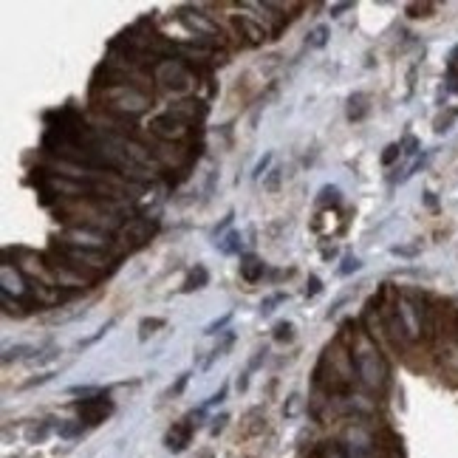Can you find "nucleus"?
I'll return each mask as SVG.
<instances>
[{"mask_svg": "<svg viewBox=\"0 0 458 458\" xmlns=\"http://www.w3.org/2000/svg\"><path fill=\"white\" fill-rule=\"evenodd\" d=\"M224 399H227V385H221V388H218V393H215V396L207 402V405H221Z\"/></svg>", "mask_w": 458, "mask_h": 458, "instance_id": "37998d69", "label": "nucleus"}, {"mask_svg": "<svg viewBox=\"0 0 458 458\" xmlns=\"http://www.w3.org/2000/svg\"><path fill=\"white\" fill-rule=\"evenodd\" d=\"M207 283H209V272H207V266H204V263H196V266L190 269V275H187V280H184L181 291H184V294H190V291L204 289Z\"/></svg>", "mask_w": 458, "mask_h": 458, "instance_id": "dca6fc26", "label": "nucleus"}, {"mask_svg": "<svg viewBox=\"0 0 458 458\" xmlns=\"http://www.w3.org/2000/svg\"><path fill=\"white\" fill-rule=\"evenodd\" d=\"M416 147H419V142H416L413 136H408V139H405V145H402V153H405V156H413V153H416Z\"/></svg>", "mask_w": 458, "mask_h": 458, "instance_id": "79ce46f5", "label": "nucleus"}, {"mask_svg": "<svg viewBox=\"0 0 458 458\" xmlns=\"http://www.w3.org/2000/svg\"><path fill=\"white\" fill-rule=\"evenodd\" d=\"M68 393H74V396H96V393H102L99 388H91V385H76V388H71Z\"/></svg>", "mask_w": 458, "mask_h": 458, "instance_id": "58836bf2", "label": "nucleus"}, {"mask_svg": "<svg viewBox=\"0 0 458 458\" xmlns=\"http://www.w3.org/2000/svg\"><path fill=\"white\" fill-rule=\"evenodd\" d=\"M165 326H167L165 317H145V320L139 322V340L145 342L150 334H156V329H165Z\"/></svg>", "mask_w": 458, "mask_h": 458, "instance_id": "412c9836", "label": "nucleus"}, {"mask_svg": "<svg viewBox=\"0 0 458 458\" xmlns=\"http://www.w3.org/2000/svg\"><path fill=\"white\" fill-rule=\"evenodd\" d=\"M232 218H235V212L229 209V212L224 215V218H221L218 224H215V227H212V232H209V235H212V244H215V240H218V235H221V232H224V229H227V227L232 224Z\"/></svg>", "mask_w": 458, "mask_h": 458, "instance_id": "f704fd0d", "label": "nucleus"}, {"mask_svg": "<svg viewBox=\"0 0 458 458\" xmlns=\"http://www.w3.org/2000/svg\"><path fill=\"white\" fill-rule=\"evenodd\" d=\"M391 252L399 255V258H416V255L421 252V247H419V244H416V247H402V244H396V247H391Z\"/></svg>", "mask_w": 458, "mask_h": 458, "instance_id": "c9c22d12", "label": "nucleus"}, {"mask_svg": "<svg viewBox=\"0 0 458 458\" xmlns=\"http://www.w3.org/2000/svg\"><path fill=\"white\" fill-rule=\"evenodd\" d=\"M48 269H51V278H54V283H57L60 289H74V291H79V289H88L91 286V280L79 272V269H74L71 263H65V260H48Z\"/></svg>", "mask_w": 458, "mask_h": 458, "instance_id": "9b49d317", "label": "nucleus"}, {"mask_svg": "<svg viewBox=\"0 0 458 458\" xmlns=\"http://www.w3.org/2000/svg\"><path fill=\"white\" fill-rule=\"evenodd\" d=\"M114 326H116V320H107V322H105V326H102V329H99V331H96V334H94V337H88V340H83V342H79V345H83V348H88V345H94V342H99V340H102V337H105V334H107V331H111V329H114Z\"/></svg>", "mask_w": 458, "mask_h": 458, "instance_id": "473e14b6", "label": "nucleus"}, {"mask_svg": "<svg viewBox=\"0 0 458 458\" xmlns=\"http://www.w3.org/2000/svg\"><path fill=\"white\" fill-rule=\"evenodd\" d=\"M153 83H158L165 91L184 94V91H190L196 85V74L187 63H181L176 57H165L153 68Z\"/></svg>", "mask_w": 458, "mask_h": 458, "instance_id": "39448f33", "label": "nucleus"}, {"mask_svg": "<svg viewBox=\"0 0 458 458\" xmlns=\"http://www.w3.org/2000/svg\"><path fill=\"white\" fill-rule=\"evenodd\" d=\"M424 204H427V207H436V198H433V193H424Z\"/></svg>", "mask_w": 458, "mask_h": 458, "instance_id": "de8ad7c7", "label": "nucleus"}, {"mask_svg": "<svg viewBox=\"0 0 458 458\" xmlns=\"http://www.w3.org/2000/svg\"><path fill=\"white\" fill-rule=\"evenodd\" d=\"M266 433V416L263 410H249L244 419H240V427H238V441H249V439H260Z\"/></svg>", "mask_w": 458, "mask_h": 458, "instance_id": "4468645a", "label": "nucleus"}, {"mask_svg": "<svg viewBox=\"0 0 458 458\" xmlns=\"http://www.w3.org/2000/svg\"><path fill=\"white\" fill-rule=\"evenodd\" d=\"M266 275V263L255 255V252H244L240 255V278L247 283H258Z\"/></svg>", "mask_w": 458, "mask_h": 458, "instance_id": "2eb2a0df", "label": "nucleus"}, {"mask_svg": "<svg viewBox=\"0 0 458 458\" xmlns=\"http://www.w3.org/2000/svg\"><path fill=\"white\" fill-rule=\"evenodd\" d=\"M399 156H402V145H388L385 153H382V167H391Z\"/></svg>", "mask_w": 458, "mask_h": 458, "instance_id": "72a5a7b5", "label": "nucleus"}, {"mask_svg": "<svg viewBox=\"0 0 458 458\" xmlns=\"http://www.w3.org/2000/svg\"><path fill=\"white\" fill-rule=\"evenodd\" d=\"M329 37H331V29H329L326 23H320V25H314V29L306 34V45L309 48H326Z\"/></svg>", "mask_w": 458, "mask_h": 458, "instance_id": "6ab92c4d", "label": "nucleus"}, {"mask_svg": "<svg viewBox=\"0 0 458 458\" xmlns=\"http://www.w3.org/2000/svg\"><path fill=\"white\" fill-rule=\"evenodd\" d=\"M286 300H289V294H286V291H275V294H269V298L260 303V314H263V317H269V314H272V311H275L280 303H286Z\"/></svg>", "mask_w": 458, "mask_h": 458, "instance_id": "393cba45", "label": "nucleus"}, {"mask_svg": "<svg viewBox=\"0 0 458 458\" xmlns=\"http://www.w3.org/2000/svg\"><path fill=\"white\" fill-rule=\"evenodd\" d=\"M74 410H76V416H79L83 424L96 427V424H102L107 416L114 413V402L107 399L105 393H96V396H88V399H79L74 405Z\"/></svg>", "mask_w": 458, "mask_h": 458, "instance_id": "1a4fd4ad", "label": "nucleus"}, {"mask_svg": "<svg viewBox=\"0 0 458 458\" xmlns=\"http://www.w3.org/2000/svg\"><path fill=\"white\" fill-rule=\"evenodd\" d=\"M153 232H156V224H150L147 218H127V221L119 227L116 240H119L122 249L133 252V249H142L147 240L153 238Z\"/></svg>", "mask_w": 458, "mask_h": 458, "instance_id": "0eeeda50", "label": "nucleus"}, {"mask_svg": "<svg viewBox=\"0 0 458 458\" xmlns=\"http://www.w3.org/2000/svg\"><path fill=\"white\" fill-rule=\"evenodd\" d=\"M227 421H229V416H218V419H215V424H212V436H218Z\"/></svg>", "mask_w": 458, "mask_h": 458, "instance_id": "a18cd8bd", "label": "nucleus"}, {"mask_svg": "<svg viewBox=\"0 0 458 458\" xmlns=\"http://www.w3.org/2000/svg\"><path fill=\"white\" fill-rule=\"evenodd\" d=\"M396 311L405 329L408 342H419L430 331V309L427 300L416 291H396Z\"/></svg>", "mask_w": 458, "mask_h": 458, "instance_id": "7ed1b4c3", "label": "nucleus"}, {"mask_svg": "<svg viewBox=\"0 0 458 458\" xmlns=\"http://www.w3.org/2000/svg\"><path fill=\"white\" fill-rule=\"evenodd\" d=\"M147 130H150V136H156L158 142H167V145H178V142H184L187 136H190V125L178 122V119L170 116L167 111L158 114V116H153L150 125H147Z\"/></svg>", "mask_w": 458, "mask_h": 458, "instance_id": "6e6552de", "label": "nucleus"}, {"mask_svg": "<svg viewBox=\"0 0 458 458\" xmlns=\"http://www.w3.org/2000/svg\"><path fill=\"white\" fill-rule=\"evenodd\" d=\"M272 158H275V153H272V150L263 153V158H258V165H255V170H252V178H255V181H260V178L266 176L269 165H272Z\"/></svg>", "mask_w": 458, "mask_h": 458, "instance_id": "2f4dec72", "label": "nucleus"}, {"mask_svg": "<svg viewBox=\"0 0 458 458\" xmlns=\"http://www.w3.org/2000/svg\"><path fill=\"white\" fill-rule=\"evenodd\" d=\"M342 201V193H340V187H334V184H326L320 190V196H317V204H322V207H337Z\"/></svg>", "mask_w": 458, "mask_h": 458, "instance_id": "4be33fe9", "label": "nucleus"}, {"mask_svg": "<svg viewBox=\"0 0 458 458\" xmlns=\"http://www.w3.org/2000/svg\"><path fill=\"white\" fill-rule=\"evenodd\" d=\"M320 291H322V280H320L317 275H311V278H309V286H306L303 294H306V298H317Z\"/></svg>", "mask_w": 458, "mask_h": 458, "instance_id": "4c0bfd02", "label": "nucleus"}, {"mask_svg": "<svg viewBox=\"0 0 458 458\" xmlns=\"http://www.w3.org/2000/svg\"><path fill=\"white\" fill-rule=\"evenodd\" d=\"M348 348H351V365H354L357 382L368 391H376V393L385 391L391 368L379 351V345L373 342V337L368 331H354V342Z\"/></svg>", "mask_w": 458, "mask_h": 458, "instance_id": "f257e3e1", "label": "nucleus"}, {"mask_svg": "<svg viewBox=\"0 0 458 458\" xmlns=\"http://www.w3.org/2000/svg\"><path fill=\"white\" fill-rule=\"evenodd\" d=\"M0 300H3V311L6 314H14V317H25V314H29V311H25V306H20L17 300H12L9 294H3V291H0Z\"/></svg>", "mask_w": 458, "mask_h": 458, "instance_id": "7c9ffc66", "label": "nucleus"}, {"mask_svg": "<svg viewBox=\"0 0 458 458\" xmlns=\"http://www.w3.org/2000/svg\"><path fill=\"white\" fill-rule=\"evenodd\" d=\"M201 416V410L198 413H190V416H184V419H178V421H173V427L167 430V436H165V447L170 450V452H184L187 450V444H190V439H193V433H196V419Z\"/></svg>", "mask_w": 458, "mask_h": 458, "instance_id": "9d476101", "label": "nucleus"}, {"mask_svg": "<svg viewBox=\"0 0 458 458\" xmlns=\"http://www.w3.org/2000/svg\"><path fill=\"white\" fill-rule=\"evenodd\" d=\"M345 303H348V298H340V300H337V303H334V306L326 311V317H329V320H331V317H337V314H340V309H342Z\"/></svg>", "mask_w": 458, "mask_h": 458, "instance_id": "c03bdc74", "label": "nucleus"}, {"mask_svg": "<svg viewBox=\"0 0 458 458\" xmlns=\"http://www.w3.org/2000/svg\"><path fill=\"white\" fill-rule=\"evenodd\" d=\"M34 348L32 345H14V348H3V365L14 362V360H23V357H32Z\"/></svg>", "mask_w": 458, "mask_h": 458, "instance_id": "b1692460", "label": "nucleus"}, {"mask_svg": "<svg viewBox=\"0 0 458 458\" xmlns=\"http://www.w3.org/2000/svg\"><path fill=\"white\" fill-rule=\"evenodd\" d=\"M354 9V3H334L329 12H331V17H342L345 12H351Z\"/></svg>", "mask_w": 458, "mask_h": 458, "instance_id": "a19ab883", "label": "nucleus"}, {"mask_svg": "<svg viewBox=\"0 0 458 458\" xmlns=\"http://www.w3.org/2000/svg\"><path fill=\"white\" fill-rule=\"evenodd\" d=\"M215 249H218L221 255H240V249H244V238H240V232L229 229L224 238L215 240Z\"/></svg>", "mask_w": 458, "mask_h": 458, "instance_id": "f3484780", "label": "nucleus"}, {"mask_svg": "<svg viewBox=\"0 0 458 458\" xmlns=\"http://www.w3.org/2000/svg\"><path fill=\"white\" fill-rule=\"evenodd\" d=\"M232 314H235V311H227L224 317H218V320H212V322H209V326L204 329V337H215V334H224V329H227V326H229V322H232Z\"/></svg>", "mask_w": 458, "mask_h": 458, "instance_id": "bb28decb", "label": "nucleus"}, {"mask_svg": "<svg viewBox=\"0 0 458 458\" xmlns=\"http://www.w3.org/2000/svg\"><path fill=\"white\" fill-rule=\"evenodd\" d=\"M455 116H458V111L452 107V111H444L441 116H436V122H433V127H436V133H447L450 127H452V122H455Z\"/></svg>", "mask_w": 458, "mask_h": 458, "instance_id": "c756f323", "label": "nucleus"}, {"mask_svg": "<svg viewBox=\"0 0 458 458\" xmlns=\"http://www.w3.org/2000/svg\"><path fill=\"white\" fill-rule=\"evenodd\" d=\"M187 382H190V371H184V373L178 376V379H176V385H173L167 393H170V396H181V393H184V388H187Z\"/></svg>", "mask_w": 458, "mask_h": 458, "instance_id": "e433bc0d", "label": "nucleus"}, {"mask_svg": "<svg viewBox=\"0 0 458 458\" xmlns=\"http://www.w3.org/2000/svg\"><path fill=\"white\" fill-rule=\"evenodd\" d=\"M167 114L176 116L178 122H184V125L193 127V125H201V122L207 119L209 105L201 102V99H181V102H173V105L167 107Z\"/></svg>", "mask_w": 458, "mask_h": 458, "instance_id": "f8f14e48", "label": "nucleus"}, {"mask_svg": "<svg viewBox=\"0 0 458 458\" xmlns=\"http://www.w3.org/2000/svg\"><path fill=\"white\" fill-rule=\"evenodd\" d=\"M405 12H408V17H413V20H419V17H430V14L436 12V3H408Z\"/></svg>", "mask_w": 458, "mask_h": 458, "instance_id": "cd10ccee", "label": "nucleus"}, {"mask_svg": "<svg viewBox=\"0 0 458 458\" xmlns=\"http://www.w3.org/2000/svg\"><path fill=\"white\" fill-rule=\"evenodd\" d=\"M272 337H275V342H291V340H294V322H289V320L275 322Z\"/></svg>", "mask_w": 458, "mask_h": 458, "instance_id": "5701e85b", "label": "nucleus"}, {"mask_svg": "<svg viewBox=\"0 0 458 458\" xmlns=\"http://www.w3.org/2000/svg\"><path fill=\"white\" fill-rule=\"evenodd\" d=\"M247 388H249V371L238 376V391H247Z\"/></svg>", "mask_w": 458, "mask_h": 458, "instance_id": "49530a36", "label": "nucleus"}, {"mask_svg": "<svg viewBox=\"0 0 458 458\" xmlns=\"http://www.w3.org/2000/svg\"><path fill=\"white\" fill-rule=\"evenodd\" d=\"M107 238H111L107 232H99L94 227H85V224H71L60 235L63 244H71V247H79V249H96V252H105Z\"/></svg>", "mask_w": 458, "mask_h": 458, "instance_id": "423d86ee", "label": "nucleus"}, {"mask_svg": "<svg viewBox=\"0 0 458 458\" xmlns=\"http://www.w3.org/2000/svg\"><path fill=\"white\" fill-rule=\"evenodd\" d=\"M232 25H235V32H238V37H244V45H260L266 37H269V32H266V25H260L258 20H252V17H240V14H235L232 17Z\"/></svg>", "mask_w": 458, "mask_h": 458, "instance_id": "ddd939ff", "label": "nucleus"}, {"mask_svg": "<svg viewBox=\"0 0 458 458\" xmlns=\"http://www.w3.org/2000/svg\"><path fill=\"white\" fill-rule=\"evenodd\" d=\"M371 111V105H368V94H354L351 99H348V119L351 122H362Z\"/></svg>", "mask_w": 458, "mask_h": 458, "instance_id": "a211bd4d", "label": "nucleus"}, {"mask_svg": "<svg viewBox=\"0 0 458 458\" xmlns=\"http://www.w3.org/2000/svg\"><path fill=\"white\" fill-rule=\"evenodd\" d=\"M96 88H99V99L105 102V111H111L122 122L145 114L150 107V102H153V94L136 88V85L116 83V85H96Z\"/></svg>", "mask_w": 458, "mask_h": 458, "instance_id": "f03ea898", "label": "nucleus"}, {"mask_svg": "<svg viewBox=\"0 0 458 458\" xmlns=\"http://www.w3.org/2000/svg\"><path fill=\"white\" fill-rule=\"evenodd\" d=\"M266 354H269V348H266V345H263V348H258V351H255V357H252V362H249V371L260 368V362L266 360Z\"/></svg>", "mask_w": 458, "mask_h": 458, "instance_id": "ea45409f", "label": "nucleus"}, {"mask_svg": "<svg viewBox=\"0 0 458 458\" xmlns=\"http://www.w3.org/2000/svg\"><path fill=\"white\" fill-rule=\"evenodd\" d=\"M232 342H235V331H227V334L218 340V345H215L212 351H209V360L204 362V368H212V362L218 360V357H224V354L229 351V348H232Z\"/></svg>", "mask_w": 458, "mask_h": 458, "instance_id": "aec40b11", "label": "nucleus"}, {"mask_svg": "<svg viewBox=\"0 0 458 458\" xmlns=\"http://www.w3.org/2000/svg\"><path fill=\"white\" fill-rule=\"evenodd\" d=\"M280 178H283V167L269 170V173H266V178H263V190H266V193H275L278 187H280Z\"/></svg>", "mask_w": 458, "mask_h": 458, "instance_id": "c85d7f7f", "label": "nucleus"}, {"mask_svg": "<svg viewBox=\"0 0 458 458\" xmlns=\"http://www.w3.org/2000/svg\"><path fill=\"white\" fill-rule=\"evenodd\" d=\"M54 249H57V255H60V260H65V263H71L74 269H79L91 283L94 280H99L107 269L114 266V260L107 258L105 252H96V249H79V247H71V244H63V240H57L54 244Z\"/></svg>", "mask_w": 458, "mask_h": 458, "instance_id": "20e7f679", "label": "nucleus"}, {"mask_svg": "<svg viewBox=\"0 0 458 458\" xmlns=\"http://www.w3.org/2000/svg\"><path fill=\"white\" fill-rule=\"evenodd\" d=\"M360 269H362V260L357 255H348V258H342V266L337 269V275L340 278H351L354 272H360Z\"/></svg>", "mask_w": 458, "mask_h": 458, "instance_id": "a878e982", "label": "nucleus"}]
</instances>
